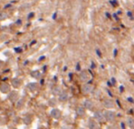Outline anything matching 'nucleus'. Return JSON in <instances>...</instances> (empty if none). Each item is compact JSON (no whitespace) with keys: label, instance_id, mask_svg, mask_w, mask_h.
Returning a JSON list of instances; mask_svg holds the SVG:
<instances>
[{"label":"nucleus","instance_id":"nucleus-8","mask_svg":"<svg viewBox=\"0 0 134 129\" xmlns=\"http://www.w3.org/2000/svg\"><path fill=\"white\" fill-rule=\"evenodd\" d=\"M68 99V94L66 92H61L59 94V101H66Z\"/></svg>","mask_w":134,"mask_h":129},{"label":"nucleus","instance_id":"nucleus-10","mask_svg":"<svg viewBox=\"0 0 134 129\" xmlns=\"http://www.w3.org/2000/svg\"><path fill=\"white\" fill-rule=\"evenodd\" d=\"M88 127L91 129H94V128H98V125H97V123H96V121H94V120H90L89 122H88Z\"/></svg>","mask_w":134,"mask_h":129},{"label":"nucleus","instance_id":"nucleus-24","mask_svg":"<svg viewBox=\"0 0 134 129\" xmlns=\"http://www.w3.org/2000/svg\"><path fill=\"white\" fill-rule=\"evenodd\" d=\"M129 101H131V102H133V100H132V99H129Z\"/></svg>","mask_w":134,"mask_h":129},{"label":"nucleus","instance_id":"nucleus-12","mask_svg":"<svg viewBox=\"0 0 134 129\" xmlns=\"http://www.w3.org/2000/svg\"><path fill=\"white\" fill-rule=\"evenodd\" d=\"M12 85H13L14 88H19V86H20V79H14L13 80H12Z\"/></svg>","mask_w":134,"mask_h":129},{"label":"nucleus","instance_id":"nucleus-9","mask_svg":"<svg viewBox=\"0 0 134 129\" xmlns=\"http://www.w3.org/2000/svg\"><path fill=\"white\" fill-rule=\"evenodd\" d=\"M18 97H19L18 93L14 91V92H11V93L9 94V97H8V98H9V100L12 101V102H15V101L18 100Z\"/></svg>","mask_w":134,"mask_h":129},{"label":"nucleus","instance_id":"nucleus-16","mask_svg":"<svg viewBox=\"0 0 134 129\" xmlns=\"http://www.w3.org/2000/svg\"><path fill=\"white\" fill-rule=\"evenodd\" d=\"M61 92H62V90L60 87H54L53 90H52V93L55 94V95H59Z\"/></svg>","mask_w":134,"mask_h":129},{"label":"nucleus","instance_id":"nucleus-17","mask_svg":"<svg viewBox=\"0 0 134 129\" xmlns=\"http://www.w3.org/2000/svg\"><path fill=\"white\" fill-rule=\"evenodd\" d=\"M31 77L34 78V79H40L41 78V73L39 71H32Z\"/></svg>","mask_w":134,"mask_h":129},{"label":"nucleus","instance_id":"nucleus-4","mask_svg":"<svg viewBox=\"0 0 134 129\" xmlns=\"http://www.w3.org/2000/svg\"><path fill=\"white\" fill-rule=\"evenodd\" d=\"M103 104H104V106L106 107V108H108V109H112L114 106H115L113 101H112V100H110V99L105 100V101H103Z\"/></svg>","mask_w":134,"mask_h":129},{"label":"nucleus","instance_id":"nucleus-7","mask_svg":"<svg viewBox=\"0 0 134 129\" xmlns=\"http://www.w3.org/2000/svg\"><path fill=\"white\" fill-rule=\"evenodd\" d=\"M0 90H1L3 93H8V92H9V90H10L9 85L7 84V83H2L1 86H0Z\"/></svg>","mask_w":134,"mask_h":129},{"label":"nucleus","instance_id":"nucleus-21","mask_svg":"<svg viewBox=\"0 0 134 129\" xmlns=\"http://www.w3.org/2000/svg\"><path fill=\"white\" fill-rule=\"evenodd\" d=\"M55 100L54 99H52V100H51L50 101V105H52V106H53V105H55Z\"/></svg>","mask_w":134,"mask_h":129},{"label":"nucleus","instance_id":"nucleus-11","mask_svg":"<svg viewBox=\"0 0 134 129\" xmlns=\"http://www.w3.org/2000/svg\"><path fill=\"white\" fill-rule=\"evenodd\" d=\"M84 106L86 107V109H92L93 108V102H92L90 100H86V101H84Z\"/></svg>","mask_w":134,"mask_h":129},{"label":"nucleus","instance_id":"nucleus-3","mask_svg":"<svg viewBox=\"0 0 134 129\" xmlns=\"http://www.w3.org/2000/svg\"><path fill=\"white\" fill-rule=\"evenodd\" d=\"M51 116L54 119H58V118L61 117V111L58 110V109H52L51 111Z\"/></svg>","mask_w":134,"mask_h":129},{"label":"nucleus","instance_id":"nucleus-5","mask_svg":"<svg viewBox=\"0 0 134 129\" xmlns=\"http://www.w3.org/2000/svg\"><path fill=\"white\" fill-rule=\"evenodd\" d=\"M79 77H80V79L82 81H87L89 79V73L86 70H84V71H82L80 73Z\"/></svg>","mask_w":134,"mask_h":129},{"label":"nucleus","instance_id":"nucleus-2","mask_svg":"<svg viewBox=\"0 0 134 129\" xmlns=\"http://www.w3.org/2000/svg\"><path fill=\"white\" fill-rule=\"evenodd\" d=\"M94 116H95L96 120H97L98 122H103L106 118H105V114L103 115L102 112H100V111H97V112H95V114H94Z\"/></svg>","mask_w":134,"mask_h":129},{"label":"nucleus","instance_id":"nucleus-1","mask_svg":"<svg viewBox=\"0 0 134 129\" xmlns=\"http://www.w3.org/2000/svg\"><path fill=\"white\" fill-rule=\"evenodd\" d=\"M105 118H106V120L108 122L111 123V122H113L114 120H115V118H116L115 112H110V111H108V112H105Z\"/></svg>","mask_w":134,"mask_h":129},{"label":"nucleus","instance_id":"nucleus-13","mask_svg":"<svg viewBox=\"0 0 134 129\" xmlns=\"http://www.w3.org/2000/svg\"><path fill=\"white\" fill-rule=\"evenodd\" d=\"M76 112H77V114H78L79 116H83L85 114V109L83 108V107H81V106L77 107Z\"/></svg>","mask_w":134,"mask_h":129},{"label":"nucleus","instance_id":"nucleus-23","mask_svg":"<svg viewBox=\"0 0 134 129\" xmlns=\"http://www.w3.org/2000/svg\"><path fill=\"white\" fill-rule=\"evenodd\" d=\"M121 128H125V126H124V123H121Z\"/></svg>","mask_w":134,"mask_h":129},{"label":"nucleus","instance_id":"nucleus-22","mask_svg":"<svg viewBox=\"0 0 134 129\" xmlns=\"http://www.w3.org/2000/svg\"><path fill=\"white\" fill-rule=\"evenodd\" d=\"M15 51H17V52H20L21 49H19V48H15Z\"/></svg>","mask_w":134,"mask_h":129},{"label":"nucleus","instance_id":"nucleus-18","mask_svg":"<svg viewBox=\"0 0 134 129\" xmlns=\"http://www.w3.org/2000/svg\"><path fill=\"white\" fill-rule=\"evenodd\" d=\"M23 121H24L25 123L29 125V123H30V122H31V118H30V116H26V117L23 118Z\"/></svg>","mask_w":134,"mask_h":129},{"label":"nucleus","instance_id":"nucleus-20","mask_svg":"<svg viewBox=\"0 0 134 129\" xmlns=\"http://www.w3.org/2000/svg\"><path fill=\"white\" fill-rule=\"evenodd\" d=\"M0 16H1V17H0V19H1V20H3V19H5L7 17H8V15H7L6 13H4V12H2Z\"/></svg>","mask_w":134,"mask_h":129},{"label":"nucleus","instance_id":"nucleus-14","mask_svg":"<svg viewBox=\"0 0 134 129\" xmlns=\"http://www.w3.org/2000/svg\"><path fill=\"white\" fill-rule=\"evenodd\" d=\"M127 123H128V126L130 127V128H134V119H132V118H128Z\"/></svg>","mask_w":134,"mask_h":129},{"label":"nucleus","instance_id":"nucleus-15","mask_svg":"<svg viewBox=\"0 0 134 129\" xmlns=\"http://www.w3.org/2000/svg\"><path fill=\"white\" fill-rule=\"evenodd\" d=\"M28 88L30 89V90L34 91V90H36L38 89V85L36 84V83H30V84L28 85Z\"/></svg>","mask_w":134,"mask_h":129},{"label":"nucleus","instance_id":"nucleus-19","mask_svg":"<svg viewBox=\"0 0 134 129\" xmlns=\"http://www.w3.org/2000/svg\"><path fill=\"white\" fill-rule=\"evenodd\" d=\"M23 103H24L23 100H19V101L17 103V108H21V106H23Z\"/></svg>","mask_w":134,"mask_h":129},{"label":"nucleus","instance_id":"nucleus-6","mask_svg":"<svg viewBox=\"0 0 134 129\" xmlns=\"http://www.w3.org/2000/svg\"><path fill=\"white\" fill-rule=\"evenodd\" d=\"M93 90V87L91 86L90 84H85L84 86L82 87V91L84 92L85 94H88L92 91Z\"/></svg>","mask_w":134,"mask_h":129}]
</instances>
